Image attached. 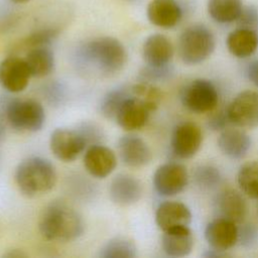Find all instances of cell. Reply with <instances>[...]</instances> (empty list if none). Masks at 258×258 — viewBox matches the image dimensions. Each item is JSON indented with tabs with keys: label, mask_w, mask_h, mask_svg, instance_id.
<instances>
[{
	"label": "cell",
	"mask_w": 258,
	"mask_h": 258,
	"mask_svg": "<svg viewBox=\"0 0 258 258\" xmlns=\"http://www.w3.org/2000/svg\"><path fill=\"white\" fill-rule=\"evenodd\" d=\"M236 22L238 24V27L258 31V7L255 5L244 6Z\"/></svg>",
	"instance_id": "obj_33"
},
{
	"label": "cell",
	"mask_w": 258,
	"mask_h": 258,
	"mask_svg": "<svg viewBox=\"0 0 258 258\" xmlns=\"http://www.w3.org/2000/svg\"><path fill=\"white\" fill-rule=\"evenodd\" d=\"M4 135H5V130H4V127H3L2 123L0 122V140L3 138Z\"/></svg>",
	"instance_id": "obj_38"
},
{
	"label": "cell",
	"mask_w": 258,
	"mask_h": 258,
	"mask_svg": "<svg viewBox=\"0 0 258 258\" xmlns=\"http://www.w3.org/2000/svg\"><path fill=\"white\" fill-rule=\"evenodd\" d=\"M99 256L102 258H134L137 256V248L131 240L116 237L101 247Z\"/></svg>",
	"instance_id": "obj_26"
},
{
	"label": "cell",
	"mask_w": 258,
	"mask_h": 258,
	"mask_svg": "<svg viewBox=\"0 0 258 258\" xmlns=\"http://www.w3.org/2000/svg\"><path fill=\"white\" fill-rule=\"evenodd\" d=\"M205 239L211 248L226 252L238 242V227L236 223L218 217L207 225Z\"/></svg>",
	"instance_id": "obj_18"
},
{
	"label": "cell",
	"mask_w": 258,
	"mask_h": 258,
	"mask_svg": "<svg viewBox=\"0 0 258 258\" xmlns=\"http://www.w3.org/2000/svg\"><path fill=\"white\" fill-rule=\"evenodd\" d=\"M190 222V210L180 202L165 201L156 209L155 223L162 232L189 227Z\"/></svg>",
	"instance_id": "obj_14"
},
{
	"label": "cell",
	"mask_w": 258,
	"mask_h": 258,
	"mask_svg": "<svg viewBox=\"0 0 258 258\" xmlns=\"http://www.w3.org/2000/svg\"><path fill=\"white\" fill-rule=\"evenodd\" d=\"M25 61L32 77L43 78L50 75L54 69V54L48 46H38L28 49Z\"/></svg>",
	"instance_id": "obj_24"
},
{
	"label": "cell",
	"mask_w": 258,
	"mask_h": 258,
	"mask_svg": "<svg viewBox=\"0 0 258 258\" xmlns=\"http://www.w3.org/2000/svg\"><path fill=\"white\" fill-rule=\"evenodd\" d=\"M246 76L248 80L258 88V59L251 61L246 68Z\"/></svg>",
	"instance_id": "obj_36"
},
{
	"label": "cell",
	"mask_w": 258,
	"mask_h": 258,
	"mask_svg": "<svg viewBox=\"0 0 258 258\" xmlns=\"http://www.w3.org/2000/svg\"><path fill=\"white\" fill-rule=\"evenodd\" d=\"M214 210L219 218L240 224L247 216V203L239 191L228 188L220 191L216 196Z\"/></svg>",
	"instance_id": "obj_17"
},
{
	"label": "cell",
	"mask_w": 258,
	"mask_h": 258,
	"mask_svg": "<svg viewBox=\"0 0 258 258\" xmlns=\"http://www.w3.org/2000/svg\"><path fill=\"white\" fill-rule=\"evenodd\" d=\"M219 94L215 85L205 79H196L180 92V102L188 111L202 114L211 112L218 104Z\"/></svg>",
	"instance_id": "obj_6"
},
{
	"label": "cell",
	"mask_w": 258,
	"mask_h": 258,
	"mask_svg": "<svg viewBox=\"0 0 258 258\" xmlns=\"http://www.w3.org/2000/svg\"><path fill=\"white\" fill-rule=\"evenodd\" d=\"M109 195L113 203L119 206H130L142 197V184L134 176L121 173L111 181Z\"/></svg>",
	"instance_id": "obj_20"
},
{
	"label": "cell",
	"mask_w": 258,
	"mask_h": 258,
	"mask_svg": "<svg viewBox=\"0 0 258 258\" xmlns=\"http://www.w3.org/2000/svg\"><path fill=\"white\" fill-rule=\"evenodd\" d=\"M194 179L201 189L212 190L221 184L222 174L217 167L210 164H202L196 167Z\"/></svg>",
	"instance_id": "obj_28"
},
{
	"label": "cell",
	"mask_w": 258,
	"mask_h": 258,
	"mask_svg": "<svg viewBox=\"0 0 258 258\" xmlns=\"http://www.w3.org/2000/svg\"><path fill=\"white\" fill-rule=\"evenodd\" d=\"M31 77L24 58L10 55L0 62V85L9 93L22 92Z\"/></svg>",
	"instance_id": "obj_11"
},
{
	"label": "cell",
	"mask_w": 258,
	"mask_h": 258,
	"mask_svg": "<svg viewBox=\"0 0 258 258\" xmlns=\"http://www.w3.org/2000/svg\"><path fill=\"white\" fill-rule=\"evenodd\" d=\"M226 45L232 55L239 58L248 57L258 48V31L238 27L228 34Z\"/></svg>",
	"instance_id": "obj_22"
},
{
	"label": "cell",
	"mask_w": 258,
	"mask_h": 258,
	"mask_svg": "<svg viewBox=\"0 0 258 258\" xmlns=\"http://www.w3.org/2000/svg\"><path fill=\"white\" fill-rule=\"evenodd\" d=\"M6 119L16 130L36 132L45 122V113L42 105L36 100L16 99L7 104Z\"/></svg>",
	"instance_id": "obj_5"
},
{
	"label": "cell",
	"mask_w": 258,
	"mask_h": 258,
	"mask_svg": "<svg viewBox=\"0 0 258 258\" xmlns=\"http://www.w3.org/2000/svg\"><path fill=\"white\" fill-rule=\"evenodd\" d=\"M49 148L57 159L70 162L88 148V142L79 129L56 128L50 134Z\"/></svg>",
	"instance_id": "obj_8"
},
{
	"label": "cell",
	"mask_w": 258,
	"mask_h": 258,
	"mask_svg": "<svg viewBox=\"0 0 258 258\" xmlns=\"http://www.w3.org/2000/svg\"><path fill=\"white\" fill-rule=\"evenodd\" d=\"M85 224L80 213L63 201L47 205L39 218L38 229L41 236L53 242H70L84 232Z\"/></svg>",
	"instance_id": "obj_1"
},
{
	"label": "cell",
	"mask_w": 258,
	"mask_h": 258,
	"mask_svg": "<svg viewBox=\"0 0 258 258\" xmlns=\"http://www.w3.org/2000/svg\"><path fill=\"white\" fill-rule=\"evenodd\" d=\"M202 255L206 258H223V257L230 256L225 251H220V250H216V249H213V248L206 250Z\"/></svg>",
	"instance_id": "obj_37"
},
{
	"label": "cell",
	"mask_w": 258,
	"mask_h": 258,
	"mask_svg": "<svg viewBox=\"0 0 258 258\" xmlns=\"http://www.w3.org/2000/svg\"><path fill=\"white\" fill-rule=\"evenodd\" d=\"M56 170L46 158L30 156L23 159L16 167L14 179L18 189L26 197L43 195L54 186Z\"/></svg>",
	"instance_id": "obj_3"
},
{
	"label": "cell",
	"mask_w": 258,
	"mask_h": 258,
	"mask_svg": "<svg viewBox=\"0 0 258 258\" xmlns=\"http://www.w3.org/2000/svg\"><path fill=\"white\" fill-rule=\"evenodd\" d=\"M183 6L177 0H150L146 7L148 21L156 27H175L183 16Z\"/></svg>",
	"instance_id": "obj_12"
},
{
	"label": "cell",
	"mask_w": 258,
	"mask_h": 258,
	"mask_svg": "<svg viewBox=\"0 0 258 258\" xmlns=\"http://www.w3.org/2000/svg\"><path fill=\"white\" fill-rule=\"evenodd\" d=\"M243 7L242 0H208L207 3L209 16L220 24L236 22Z\"/></svg>",
	"instance_id": "obj_25"
},
{
	"label": "cell",
	"mask_w": 258,
	"mask_h": 258,
	"mask_svg": "<svg viewBox=\"0 0 258 258\" xmlns=\"http://www.w3.org/2000/svg\"><path fill=\"white\" fill-rule=\"evenodd\" d=\"M216 39L205 24L196 23L185 27L178 36L177 51L181 61L187 66L204 62L214 52Z\"/></svg>",
	"instance_id": "obj_4"
},
{
	"label": "cell",
	"mask_w": 258,
	"mask_h": 258,
	"mask_svg": "<svg viewBox=\"0 0 258 258\" xmlns=\"http://www.w3.org/2000/svg\"><path fill=\"white\" fill-rule=\"evenodd\" d=\"M118 153L124 164L134 168L147 165L152 158V153L147 143L134 134H126L119 139Z\"/></svg>",
	"instance_id": "obj_16"
},
{
	"label": "cell",
	"mask_w": 258,
	"mask_h": 258,
	"mask_svg": "<svg viewBox=\"0 0 258 258\" xmlns=\"http://www.w3.org/2000/svg\"><path fill=\"white\" fill-rule=\"evenodd\" d=\"M130 91L126 88H118L108 92L101 100L100 111L106 117L115 119V116L123 104V102L129 97Z\"/></svg>",
	"instance_id": "obj_29"
},
{
	"label": "cell",
	"mask_w": 258,
	"mask_h": 258,
	"mask_svg": "<svg viewBox=\"0 0 258 258\" xmlns=\"http://www.w3.org/2000/svg\"><path fill=\"white\" fill-rule=\"evenodd\" d=\"M128 1H132V2H134V1H137V0H128Z\"/></svg>",
	"instance_id": "obj_40"
},
{
	"label": "cell",
	"mask_w": 258,
	"mask_h": 258,
	"mask_svg": "<svg viewBox=\"0 0 258 258\" xmlns=\"http://www.w3.org/2000/svg\"><path fill=\"white\" fill-rule=\"evenodd\" d=\"M151 112V109L144 102L130 93L119 108L115 120L123 130L136 131L145 126Z\"/></svg>",
	"instance_id": "obj_13"
},
{
	"label": "cell",
	"mask_w": 258,
	"mask_h": 258,
	"mask_svg": "<svg viewBox=\"0 0 258 258\" xmlns=\"http://www.w3.org/2000/svg\"><path fill=\"white\" fill-rule=\"evenodd\" d=\"M231 123L242 128L258 127V92L245 90L234 97L226 109Z\"/></svg>",
	"instance_id": "obj_7"
},
{
	"label": "cell",
	"mask_w": 258,
	"mask_h": 258,
	"mask_svg": "<svg viewBox=\"0 0 258 258\" xmlns=\"http://www.w3.org/2000/svg\"><path fill=\"white\" fill-rule=\"evenodd\" d=\"M174 48L167 36L153 33L146 37L142 44V57L149 67H164L170 64Z\"/></svg>",
	"instance_id": "obj_19"
},
{
	"label": "cell",
	"mask_w": 258,
	"mask_h": 258,
	"mask_svg": "<svg viewBox=\"0 0 258 258\" xmlns=\"http://www.w3.org/2000/svg\"><path fill=\"white\" fill-rule=\"evenodd\" d=\"M203 142V132L199 125L185 121L177 124L171 135L170 146L175 156L187 159L196 155Z\"/></svg>",
	"instance_id": "obj_10"
},
{
	"label": "cell",
	"mask_w": 258,
	"mask_h": 258,
	"mask_svg": "<svg viewBox=\"0 0 258 258\" xmlns=\"http://www.w3.org/2000/svg\"><path fill=\"white\" fill-rule=\"evenodd\" d=\"M238 242L243 248H252L258 243V228L256 225L247 223L238 228Z\"/></svg>",
	"instance_id": "obj_32"
},
{
	"label": "cell",
	"mask_w": 258,
	"mask_h": 258,
	"mask_svg": "<svg viewBox=\"0 0 258 258\" xmlns=\"http://www.w3.org/2000/svg\"><path fill=\"white\" fill-rule=\"evenodd\" d=\"M237 183L245 196L258 199V161L247 162L239 168Z\"/></svg>",
	"instance_id": "obj_27"
},
{
	"label": "cell",
	"mask_w": 258,
	"mask_h": 258,
	"mask_svg": "<svg viewBox=\"0 0 258 258\" xmlns=\"http://www.w3.org/2000/svg\"><path fill=\"white\" fill-rule=\"evenodd\" d=\"M59 29L53 26L36 29L20 41V46L28 49L38 46H48L57 37Z\"/></svg>",
	"instance_id": "obj_30"
},
{
	"label": "cell",
	"mask_w": 258,
	"mask_h": 258,
	"mask_svg": "<svg viewBox=\"0 0 258 258\" xmlns=\"http://www.w3.org/2000/svg\"><path fill=\"white\" fill-rule=\"evenodd\" d=\"M84 165L92 176L105 178L114 171L117 165L116 154L112 149L100 143L90 145L85 152Z\"/></svg>",
	"instance_id": "obj_15"
},
{
	"label": "cell",
	"mask_w": 258,
	"mask_h": 258,
	"mask_svg": "<svg viewBox=\"0 0 258 258\" xmlns=\"http://www.w3.org/2000/svg\"><path fill=\"white\" fill-rule=\"evenodd\" d=\"M130 90L132 95L144 102L152 112L156 110L161 100V92L157 87L144 81L135 84L130 88Z\"/></svg>",
	"instance_id": "obj_31"
},
{
	"label": "cell",
	"mask_w": 258,
	"mask_h": 258,
	"mask_svg": "<svg viewBox=\"0 0 258 258\" xmlns=\"http://www.w3.org/2000/svg\"><path fill=\"white\" fill-rule=\"evenodd\" d=\"M79 56L86 63L103 74H115L127 61L124 44L112 36H100L85 42L79 48Z\"/></svg>",
	"instance_id": "obj_2"
},
{
	"label": "cell",
	"mask_w": 258,
	"mask_h": 258,
	"mask_svg": "<svg viewBox=\"0 0 258 258\" xmlns=\"http://www.w3.org/2000/svg\"><path fill=\"white\" fill-rule=\"evenodd\" d=\"M153 186L161 197H173L180 194L188 181L186 168L176 162L159 165L153 174Z\"/></svg>",
	"instance_id": "obj_9"
},
{
	"label": "cell",
	"mask_w": 258,
	"mask_h": 258,
	"mask_svg": "<svg viewBox=\"0 0 258 258\" xmlns=\"http://www.w3.org/2000/svg\"><path fill=\"white\" fill-rule=\"evenodd\" d=\"M230 122L226 110H220L213 114L209 121H208V126L214 130V131H223L226 129V126Z\"/></svg>",
	"instance_id": "obj_35"
},
{
	"label": "cell",
	"mask_w": 258,
	"mask_h": 258,
	"mask_svg": "<svg viewBox=\"0 0 258 258\" xmlns=\"http://www.w3.org/2000/svg\"><path fill=\"white\" fill-rule=\"evenodd\" d=\"M173 73L170 64L164 67H149L147 66L145 71L142 73V76L145 79V82L150 81H162L166 80Z\"/></svg>",
	"instance_id": "obj_34"
},
{
	"label": "cell",
	"mask_w": 258,
	"mask_h": 258,
	"mask_svg": "<svg viewBox=\"0 0 258 258\" xmlns=\"http://www.w3.org/2000/svg\"><path fill=\"white\" fill-rule=\"evenodd\" d=\"M161 246L164 253L170 257L189 255L194 247V237L189 227L163 232Z\"/></svg>",
	"instance_id": "obj_23"
},
{
	"label": "cell",
	"mask_w": 258,
	"mask_h": 258,
	"mask_svg": "<svg viewBox=\"0 0 258 258\" xmlns=\"http://www.w3.org/2000/svg\"><path fill=\"white\" fill-rule=\"evenodd\" d=\"M9 1L12 3H15V4H22V3H26L30 0H9Z\"/></svg>",
	"instance_id": "obj_39"
},
{
	"label": "cell",
	"mask_w": 258,
	"mask_h": 258,
	"mask_svg": "<svg viewBox=\"0 0 258 258\" xmlns=\"http://www.w3.org/2000/svg\"><path fill=\"white\" fill-rule=\"evenodd\" d=\"M251 138L240 129H224L218 138L221 152L232 159L243 158L251 148Z\"/></svg>",
	"instance_id": "obj_21"
}]
</instances>
